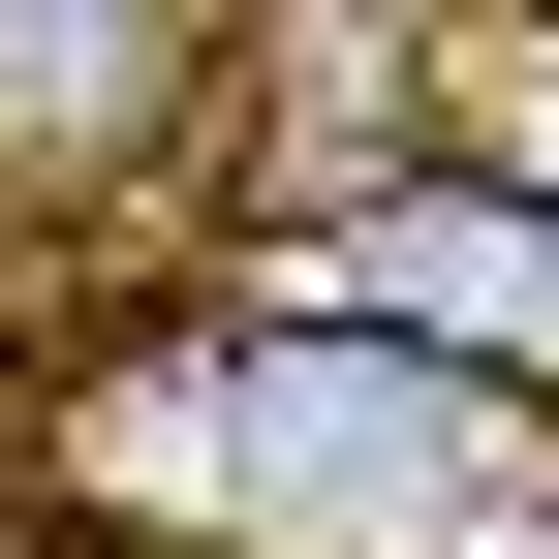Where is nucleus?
<instances>
[{"label":"nucleus","mask_w":559,"mask_h":559,"mask_svg":"<svg viewBox=\"0 0 559 559\" xmlns=\"http://www.w3.org/2000/svg\"><path fill=\"white\" fill-rule=\"evenodd\" d=\"M156 0H0V156H124V124H156Z\"/></svg>","instance_id":"7ed1b4c3"},{"label":"nucleus","mask_w":559,"mask_h":559,"mask_svg":"<svg viewBox=\"0 0 559 559\" xmlns=\"http://www.w3.org/2000/svg\"><path fill=\"white\" fill-rule=\"evenodd\" d=\"M62 498H124V559H559V404L311 280H218L62 404Z\"/></svg>","instance_id":"f257e3e1"},{"label":"nucleus","mask_w":559,"mask_h":559,"mask_svg":"<svg viewBox=\"0 0 559 559\" xmlns=\"http://www.w3.org/2000/svg\"><path fill=\"white\" fill-rule=\"evenodd\" d=\"M280 280L373 311V342H436V373H528V404H559V218H528V187H342Z\"/></svg>","instance_id":"f03ea898"},{"label":"nucleus","mask_w":559,"mask_h":559,"mask_svg":"<svg viewBox=\"0 0 559 559\" xmlns=\"http://www.w3.org/2000/svg\"><path fill=\"white\" fill-rule=\"evenodd\" d=\"M498 187H528V218H559V62H498Z\"/></svg>","instance_id":"20e7f679"}]
</instances>
